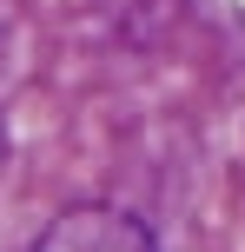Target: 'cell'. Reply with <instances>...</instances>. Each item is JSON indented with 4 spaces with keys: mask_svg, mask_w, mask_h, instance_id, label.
I'll return each mask as SVG.
<instances>
[{
    "mask_svg": "<svg viewBox=\"0 0 245 252\" xmlns=\"http://www.w3.org/2000/svg\"><path fill=\"white\" fill-rule=\"evenodd\" d=\"M0 159H7V126H0Z\"/></svg>",
    "mask_w": 245,
    "mask_h": 252,
    "instance_id": "obj_2",
    "label": "cell"
},
{
    "mask_svg": "<svg viewBox=\"0 0 245 252\" xmlns=\"http://www.w3.org/2000/svg\"><path fill=\"white\" fill-rule=\"evenodd\" d=\"M33 252H159V239L126 206H66L33 239Z\"/></svg>",
    "mask_w": 245,
    "mask_h": 252,
    "instance_id": "obj_1",
    "label": "cell"
}]
</instances>
